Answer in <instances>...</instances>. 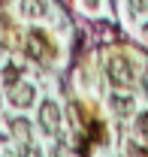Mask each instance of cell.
<instances>
[{
	"label": "cell",
	"mask_w": 148,
	"mask_h": 157,
	"mask_svg": "<svg viewBox=\"0 0 148 157\" xmlns=\"http://www.w3.org/2000/svg\"><path fill=\"white\" fill-rule=\"evenodd\" d=\"M106 70H109V78L115 88H130L133 85V70H130V63L124 55H112L109 63H106Z\"/></svg>",
	"instance_id": "1"
},
{
	"label": "cell",
	"mask_w": 148,
	"mask_h": 157,
	"mask_svg": "<svg viewBox=\"0 0 148 157\" xmlns=\"http://www.w3.org/2000/svg\"><path fill=\"white\" fill-rule=\"evenodd\" d=\"M27 55L37 58V60H45L52 55V45H49V39H45L42 30H30L27 33Z\"/></svg>",
	"instance_id": "2"
},
{
	"label": "cell",
	"mask_w": 148,
	"mask_h": 157,
	"mask_svg": "<svg viewBox=\"0 0 148 157\" xmlns=\"http://www.w3.org/2000/svg\"><path fill=\"white\" fill-rule=\"evenodd\" d=\"M39 124H42L45 133H55L57 127H60V109H57V103H52V100L42 103V109H39Z\"/></svg>",
	"instance_id": "3"
},
{
	"label": "cell",
	"mask_w": 148,
	"mask_h": 157,
	"mask_svg": "<svg viewBox=\"0 0 148 157\" xmlns=\"http://www.w3.org/2000/svg\"><path fill=\"white\" fill-rule=\"evenodd\" d=\"M9 103H12V106H18V109L30 106V103H33V88H30L27 82H24V85L15 82V85H12V91H9Z\"/></svg>",
	"instance_id": "4"
},
{
	"label": "cell",
	"mask_w": 148,
	"mask_h": 157,
	"mask_svg": "<svg viewBox=\"0 0 148 157\" xmlns=\"http://www.w3.org/2000/svg\"><path fill=\"white\" fill-rule=\"evenodd\" d=\"M21 12L30 15V18H45L49 6H45V0H21Z\"/></svg>",
	"instance_id": "5"
},
{
	"label": "cell",
	"mask_w": 148,
	"mask_h": 157,
	"mask_svg": "<svg viewBox=\"0 0 148 157\" xmlns=\"http://www.w3.org/2000/svg\"><path fill=\"white\" fill-rule=\"evenodd\" d=\"M112 109H115L118 115H130V112H133V100H130V97H118V94H115V97H112Z\"/></svg>",
	"instance_id": "6"
},
{
	"label": "cell",
	"mask_w": 148,
	"mask_h": 157,
	"mask_svg": "<svg viewBox=\"0 0 148 157\" xmlns=\"http://www.w3.org/2000/svg\"><path fill=\"white\" fill-rule=\"evenodd\" d=\"M12 133H15V139H21V142H30V130H27V121H12Z\"/></svg>",
	"instance_id": "7"
},
{
	"label": "cell",
	"mask_w": 148,
	"mask_h": 157,
	"mask_svg": "<svg viewBox=\"0 0 148 157\" xmlns=\"http://www.w3.org/2000/svg\"><path fill=\"white\" fill-rule=\"evenodd\" d=\"M136 133L142 139H148V112H142V115L136 118Z\"/></svg>",
	"instance_id": "8"
},
{
	"label": "cell",
	"mask_w": 148,
	"mask_h": 157,
	"mask_svg": "<svg viewBox=\"0 0 148 157\" xmlns=\"http://www.w3.org/2000/svg\"><path fill=\"white\" fill-rule=\"evenodd\" d=\"M130 6H133V12H145V9H148V0H130Z\"/></svg>",
	"instance_id": "9"
},
{
	"label": "cell",
	"mask_w": 148,
	"mask_h": 157,
	"mask_svg": "<svg viewBox=\"0 0 148 157\" xmlns=\"http://www.w3.org/2000/svg\"><path fill=\"white\" fill-rule=\"evenodd\" d=\"M145 91H148V70H145Z\"/></svg>",
	"instance_id": "10"
}]
</instances>
